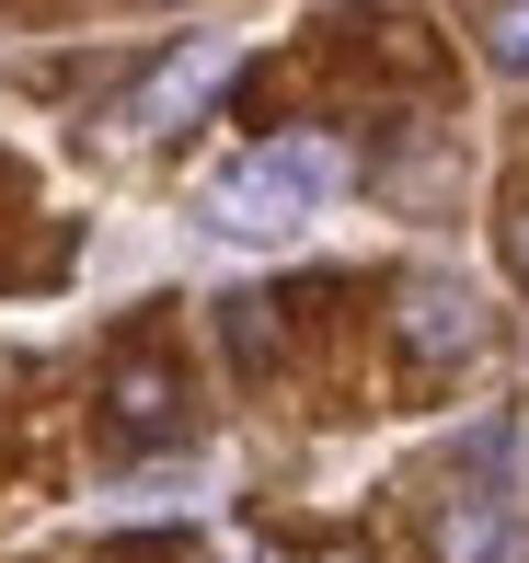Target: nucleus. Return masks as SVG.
<instances>
[{"mask_svg": "<svg viewBox=\"0 0 529 563\" xmlns=\"http://www.w3.org/2000/svg\"><path fill=\"white\" fill-rule=\"evenodd\" d=\"M104 415H115V438H173V426H185V391H173L162 356H128L115 391H104Z\"/></svg>", "mask_w": 529, "mask_h": 563, "instance_id": "5", "label": "nucleus"}, {"mask_svg": "<svg viewBox=\"0 0 529 563\" xmlns=\"http://www.w3.org/2000/svg\"><path fill=\"white\" fill-rule=\"evenodd\" d=\"M334 185H345V162L322 139H265V150H242V162L208 185V230H231V242H288Z\"/></svg>", "mask_w": 529, "mask_h": 563, "instance_id": "1", "label": "nucleus"}, {"mask_svg": "<svg viewBox=\"0 0 529 563\" xmlns=\"http://www.w3.org/2000/svg\"><path fill=\"white\" fill-rule=\"evenodd\" d=\"M484 58L507 69V81H529V0H495L484 12Z\"/></svg>", "mask_w": 529, "mask_h": 563, "instance_id": "7", "label": "nucleus"}, {"mask_svg": "<svg viewBox=\"0 0 529 563\" xmlns=\"http://www.w3.org/2000/svg\"><path fill=\"white\" fill-rule=\"evenodd\" d=\"M507 265H518V288H529V208L507 219Z\"/></svg>", "mask_w": 529, "mask_h": 563, "instance_id": "8", "label": "nucleus"}, {"mask_svg": "<svg viewBox=\"0 0 529 563\" xmlns=\"http://www.w3.org/2000/svg\"><path fill=\"white\" fill-rule=\"evenodd\" d=\"M231 69H242L231 35H185V46H173V58L128 92V139H173V126H196L219 92H231Z\"/></svg>", "mask_w": 529, "mask_h": 563, "instance_id": "2", "label": "nucleus"}, {"mask_svg": "<svg viewBox=\"0 0 529 563\" xmlns=\"http://www.w3.org/2000/svg\"><path fill=\"white\" fill-rule=\"evenodd\" d=\"M403 345H415L426 368L484 356V299H472L461 276H415V288H403Z\"/></svg>", "mask_w": 529, "mask_h": 563, "instance_id": "4", "label": "nucleus"}, {"mask_svg": "<svg viewBox=\"0 0 529 563\" xmlns=\"http://www.w3.org/2000/svg\"><path fill=\"white\" fill-rule=\"evenodd\" d=\"M426 541H438V563H529V529H518V495H507V483H461V495H438Z\"/></svg>", "mask_w": 529, "mask_h": 563, "instance_id": "3", "label": "nucleus"}, {"mask_svg": "<svg viewBox=\"0 0 529 563\" xmlns=\"http://www.w3.org/2000/svg\"><path fill=\"white\" fill-rule=\"evenodd\" d=\"M334 563H357V552H334Z\"/></svg>", "mask_w": 529, "mask_h": 563, "instance_id": "9", "label": "nucleus"}, {"mask_svg": "<svg viewBox=\"0 0 529 563\" xmlns=\"http://www.w3.org/2000/svg\"><path fill=\"white\" fill-rule=\"evenodd\" d=\"M219 345H231L242 368H265V356H276V299H254V288L219 299Z\"/></svg>", "mask_w": 529, "mask_h": 563, "instance_id": "6", "label": "nucleus"}]
</instances>
